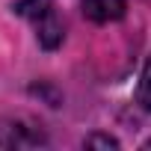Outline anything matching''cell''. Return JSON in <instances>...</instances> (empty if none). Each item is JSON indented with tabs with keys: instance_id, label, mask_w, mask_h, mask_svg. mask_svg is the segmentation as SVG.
Returning <instances> with one entry per match:
<instances>
[{
	"instance_id": "cell-1",
	"label": "cell",
	"mask_w": 151,
	"mask_h": 151,
	"mask_svg": "<svg viewBox=\"0 0 151 151\" xmlns=\"http://www.w3.org/2000/svg\"><path fill=\"white\" fill-rule=\"evenodd\" d=\"M18 15L27 18L42 42V47L53 50L59 42H62V21H59V12L53 6V0H18Z\"/></svg>"
},
{
	"instance_id": "cell-4",
	"label": "cell",
	"mask_w": 151,
	"mask_h": 151,
	"mask_svg": "<svg viewBox=\"0 0 151 151\" xmlns=\"http://www.w3.org/2000/svg\"><path fill=\"white\" fill-rule=\"evenodd\" d=\"M86 145L89 148H119V142L113 136H92V139H86Z\"/></svg>"
},
{
	"instance_id": "cell-2",
	"label": "cell",
	"mask_w": 151,
	"mask_h": 151,
	"mask_svg": "<svg viewBox=\"0 0 151 151\" xmlns=\"http://www.w3.org/2000/svg\"><path fill=\"white\" fill-rule=\"evenodd\" d=\"M124 9H127L124 0H83V15L95 24L119 21V18H124Z\"/></svg>"
},
{
	"instance_id": "cell-3",
	"label": "cell",
	"mask_w": 151,
	"mask_h": 151,
	"mask_svg": "<svg viewBox=\"0 0 151 151\" xmlns=\"http://www.w3.org/2000/svg\"><path fill=\"white\" fill-rule=\"evenodd\" d=\"M136 101H139V107H142V110H148V113H151V56H148V62H145V68H142L139 89H136Z\"/></svg>"
}]
</instances>
